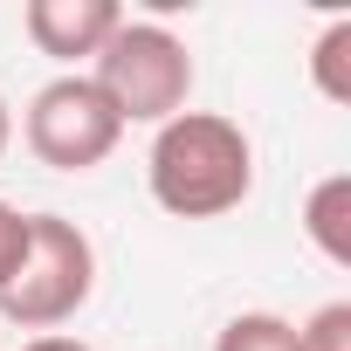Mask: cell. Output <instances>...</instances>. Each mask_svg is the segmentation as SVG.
I'll return each instance as SVG.
<instances>
[{"label":"cell","instance_id":"1","mask_svg":"<svg viewBox=\"0 0 351 351\" xmlns=\"http://www.w3.org/2000/svg\"><path fill=\"white\" fill-rule=\"evenodd\" d=\"M145 186L172 221H221L255 193V145L221 110H180L145 152Z\"/></svg>","mask_w":351,"mask_h":351},{"label":"cell","instance_id":"2","mask_svg":"<svg viewBox=\"0 0 351 351\" xmlns=\"http://www.w3.org/2000/svg\"><path fill=\"white\" fill-rule=\"evenodd\" d=\"M90 296H97V248H90V234L76 221H62V214H28V255L8 276V289H0V317L14 330L49 337Z\"/></svg>","mask_w":351,"mask_h":351},{"label":"cell","instance_id":"3","mask_svg":"<svg viewBox=\"0 0 351 351\" xmlns=\"http://www.w3.org/2000/svg\"><path fill=\"white\" fill-rule=\"evenodd\" d=\"M90 83L110 97V110L131 124H165L193 97V49L165 21H117V35L97 49Z\"/></svg>","mask_w":351,"mask_h":351},{"label":"cell","instance_id":"4","mask_svg":"<svg viewBox=\"0 0 351 351\" xmlns=\"http://www.w3.org/2000/svg\"><path fill=\"white\" fill-rule=\"evenodd\" d=\"M21 138L28 152L49 165V172H90L117 152L124 138V117L110 110V97L90 83V76H56L28 97V117H21Z\"/></svg>","mask_w":351,"mask_h":351},{"label":"cell","instance_id":"5","mask_svg":"<svg viewBox=\"0 0 351 351\" xmlns=\"http://www.w3.org/2000/svg\"><path fill=\"white\" fill-rule=\"evenodd\" d=\"M117 21H124L117 0H28L21 8L28 42L56 62H83V56L97 62V49L117 35Z\"/></svg>","mask_w":351,"mask_h":351},{"label":"cell","instance_id":"6","mask_svg":"<svg viewBox=\"0 0 351 351\" xmlns=\"http://www.w3.org/2000/svg\"><path fill=\"white\" fill-rule=\"evenodd\" d=\"M303 234L330 269H351V172H330V180L310 186L303 200Z\"/></svg>","mask_w":351,"mask_h":351},{"label":"cell","instance_id":"7","mask_svg":"<svg viewBox=\"0 0 351 351\" xmlns=\"http://www.w3.org/2000/svg\"><path fill=\"white\" fill-rule=\"evenodd\" d=\"M310 83L330 104H351V14H337L317 42H310Z\"/></svg>","mask_w":351,"mask_h":351},{"label":"cell","instance_id":"8","mask_svg":"<svg viewBox=\"0 0 351 351\" xmlns=\"http://www.w3.org/2000/svg\"><path fill=\"white\" fill-rule=\"evenodd\" d=\"M214 351H296V324L276 317V310H241L221 324Z\"/></svg>","mask_w":351,"mask_h":351},{"label":"cell","instance_id":"9","mask_svg":"<svg viewBox=\"0 0 351 351\" xmlns=\"http://www.w3.org/2000/svg\"><path fill=\"white\" fill-rule=\"evenodd\" d=\"M296 351H351V303H324L296 324Z\"/></svg>","mask_w":351,"mask_h":351},{"label":"cell","instance_id":"10","mask_svg":"<svg viewBox=\"0 0 351 351\" xmlns=\"http://www.w3.org/2000/svg\"><path fill=\"white\" fill-rule=\"evenodd\" d=\"M21 255H28V214L0 200V289H8V276L21 269Z\"/></svg>","mask_w":351,"mask_h":351},{"label":"cell","instance_id":"11","mask_svg":"<svg viewBox=\"0 0 351 351\" xmlns=\"http://www.w3.org/2000/svg\"><path fill=\"white\" fill-rule=\"evenodd\" d=\"M21 351H97V344H83V337H69V330H49V337H28Z\"/></svg>","mask_w":351,"mask_h":351},{"label":"cell","instance_id":"12","mask_svg":"<svg viewBox=\"0 0 351 351\" xmlns=\"http://www.w3.org/2000/svg\"><path fill=\"white\" fill-rule=\"evenodd\" d=\"M8 145H14V110H8V97H0V158H8Z\"/></svg>","mask_w":351,"mask_h":351}]
</instances>
